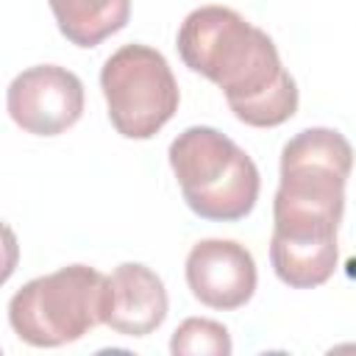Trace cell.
Masks as SVG:
<instances>
[{
	"mask_svg": "<svg viewBox=\"0 0 356 356\" xmlns=\"http://www.w3.org/2000/svg\"><path fill=\"white\" fill-rule=\"evenodd\" d=\"M170 167L186 206L214 222H234L253 211L259 200V167L222 131L192 125L170 145Z\"/></svg>",
	"mask_w": 356,
	"mask_h": 356,
	"instance_id": "obj_3",
	"label": "cell"
},
{
	"mask_svg": "<svg viewBox=\"0 0 356 356\" xmlns=\"http://www.w3.org/2000/svg\"><path fill=\"white\" fill-rule=\"evenodd\" d=\"M61 36L78 47H97L131 19V0H47Z\"/></svg>",
	"mask_w": 356,
	"mask_h": 356,
	"instance_id": "obj_9",
	"label": "cell"
},
{
	"mask_svg": "<svg viewBox=\"0 0 356 356\" xmlns=\"http://www.w3.org/2000/svg\"><path fill=\"white\" fill-rule=\"evenodd\" d=\"M231 348L228 328L209 317H186L170 339L175 356H228Z\"/></svg>",
	"mask_w": 356,
	"mask_h": 356,
	"instance_id": "obj_10",
	"label": "cell"
},
{
	"mask_svg": "<svg viewBox=\"0 0 356 356\" xmlns=\"http://www.w3.org/2000/svg\"><path fill=\"white\" fill-rule=\"evenodd\" d=\"M6 106L25 134L58 136L83 114V83L67 67L36 64L8 83Z\"/></svg>",
	"mask_w": 356,
	"mask_h": 356,
	"instance_id": "obj_6",
	"label": "cell"
},
{
	"mask_svg": "<svg viewBox=\"0 0 356 356\" xmlns=\"http://www.w3.org/2000/svg\"><path fill=\"white\" fill-rule=\"evenodd\" d=\"M181 61L217 83L234 117L275 128L298 111V83L281 64L275 42L228 6H200L178 28Z\"/></svg>",
	"mask_w": 356,
	"mask_h": 356,
	"instance_id": "obj_2",
	"label": "cell"
},
{
	"mask_svg": "<svg viewBox=\"0 0 356 356\" xmlns=\"http://www.w3.org/2000/svg\"><path fill=\"white\" fill-rule=\"evenodd\" d=\"M164 281L139 261H122L106 278L103 325L122 337H147L167 317Z\"/></svg>",
	"mask_w": 356,
	"mask_h": 356,
	"instance_id": "obj_8",
	"label": "cell"
},
{
	"mask_svg": "<svg viewBox=\"0 0 356 356\" xmlns=\"http://www.w3.org/2000/svg\"><path fill=\"white\" fill-rule=\"evenodd\" d=\"M100 89L114 131L125 139H150L178 111L181 92L167 58L147 44H122L100 70Z\"/></svg>",
	"mask_w": 356,
	"mask_h": 356,
	"instance_id": "obj_5",
	"label": "cell"
},
{
	"mask_svg": "<svg viewBox=\"0 0 356 356\" xmlns=\"http://www.w3.org/2000/svg\"><path fill=\"white\" fill-rule=\"evenodd\" d=\"M350 170L353 147L334 128H306L284 145L270 261L286 286L314 289L334 275Z\"/></svg>",
	"mask_w": 356,
	"mask_h": 356,
	"instance_id": "obj_1",
	"label": "cell"
},
{
	"mask_svg": "<svg viewBox=\"0 0 356 356\" xmlns=\"http://www.w3.org/2000/svg\"><path fill=\"white\" fill-rule=\"evenodd\" d=\"M256 261L234 239H200L186 256V284L192 295L220 312L245 306L256 292Z\"/></svg>",
	"mask_w": 356,
	"mask_h": 356,
	"instance_id": "obj_7",
	"label": "cell"
},
{
	"mask_svg": "<svg viewBox=\"0 0 356 356\" xmlns=\"http://www.w3.org/2000/svg\"><path fill=\"white\" fill-rule=\"evenodd\" d=\"M106 275L89 264H67L22 284L8 300L14 334L33 348H58L103 323Z\"/></svg>",
	"mask_w": 356,
	"mask_h": 356,
	"instance_id": "obj_4",
	"label": "cell"
}]
</instances>
